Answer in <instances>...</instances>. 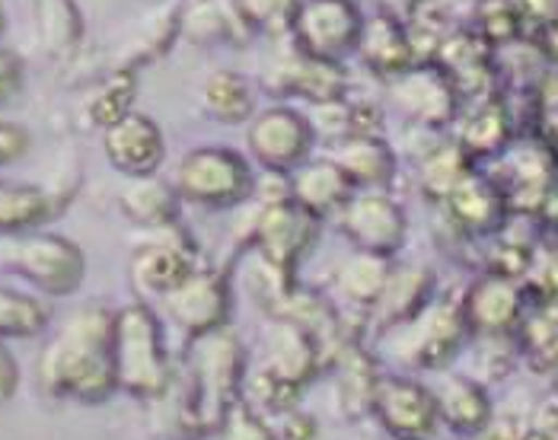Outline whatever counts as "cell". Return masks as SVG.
Segmentation results:
<instances>
[{"mask_svg": "<svg viewBox=\"0 0 558 440\" xmlns=\"http://www.w3.org/2000/svg\"><path fill=\"white\" fill-rule=\"evenodd\" d=\"M39 383L48 396L102 402L116 380V313L84 307L71 313L39 354Z\"/></svg>", "mask_w": 558, "mask_h": 440, "instance_id": "cell-1", "label": "cell"}, {"mask_svg": "<svg viewBox=\"0 0 558 440\" xmlns=\"http://www.w3.org/2000/svg\"><path fill=\"white\" fill-rule=\"evenodd\" d=\"M116 380L137 399H160L170 390V360L157 316L134 304L116 313Z\"/></svg>", "mask_w": 558, "mask_h": 440, "instance_id": "cell-2", "label": "cell"}, {"mask_svg": "<svg viewBox=\"0 0 558 440\" xmlns=\"http://www.w3.org/2000/svg\"><path fill=\"white\" fill-rule=\"evenodd\" d=\"M0 268L26 278L45 294H71L84 281V253L51 233H13L0 236Z\"/></svg>", "mask_w": 558, "mask_h": 440, "instance_id": "cell-3", "label": "cell"}, {"mask_svg": "<svg viewBox=\"0 0 558 440\" xmlns=\"http://www.w3.org/2000/svg\"><path fill=\"white\" fill-rule=\"evenodd\" d=\"M243 370V352L236 335L223 326L215 332L198 335L195 342V399H192V421L208 431L220 428L230 408L236 405V383Z\"/></svg>", "mask_w": 558, "mask_h": 440, "instance_id": "cell-4", "label": "cell"}, {"mask_svg": "<svg viewBox=\"0 0 558 440\" xmlns=\"http://www.w3.org/2000/svg\"><path fill=\"white\" fill-rule=\"evenodd\" d=\"M175 188L189 201L227 208V205L243 201L253 192V173H250L246 160L233 150L198 147L179 163Z\"/></svg>", "mask_w": 558, "mask_h": 440, "instance_id": "cell-5", "label": "cell"}, {"mask_svg": "<svg viewBox=\"0 0 558 440\" xmlns=\"http://www.w3.org/2000/svg\"><path fill=\"white\" fill-rule=\"evenodd\" d=\"M291 23L303 54L323 61H336L344 51L357 48L364 29L351 0H301Z\"/></svg>", "mask_w": 558, "mask_h": 440, "instance_id": "cell-6", "label": "cell"}, {"mask_svg": "<svg viewBox=\"0 0 558 440\" xmlns=\"http://www.w3.org/2000/svg\"><path fill=\"white\" fill-rule=\"evenodd\" d=\"M150 230H157V236L137 246V253L131 259V281L141 294L167 297L185 278L195 274V256L172 233V223L170 227H150Z\"/></svg>", "mask_w": 558, "mask_h": 440, "instance_id": "cell-7", "label": "cell"}, {"mask_svg": "<svg viewBox=\"0 0 558 440\" xmlns=\"http://www.w3.org/2000/svg\"><path fill=\"white\" fill-rule=\"evenodd\" d=\"M250 147L268 173L298 170L313 147V125L291 109H268L250 125Z\"/></svg>", "mask_w": 558, "mask_h": 440, "instance_id": "cell-8", "label": "cell"}, {"mask_svg": "<svg viewBox=\"0 0 558 440\" xmlns=\"http://www.w3.org/2000/svg\"><path fill=\"white\" fill-rule=\"evenodd\" d=\"M339 218H342V230L348 233V240L361 253L389 256L399 249V243L405 236L402 211L396 208V201H389L387 195H377V192L351 195L339 208Z\"/></svg>", "mask_w": 558, "mask_h": 440, "instance_id": "cell-9", "label": "cell"}, {"mask_svg": "<svg viewBox=\"0 0 558 440\" xmlns=\"http://www.w3.org/2000/svg\"><path fill=\"white\" fill-rule=\"evenodd\" d=\"M374 408L380 412L389 431L405 440L428 438L437 415H440L437 399L430 396L425 387H418L412 380H399V377L377 380Z\"/></svg>", "mask_w": 558, "mask_h": 440, "instance_id": "cell-10", "label": "cell"}, {"mask_svg": "<svg viewBox=\"0 0 558 440\" xmlns=\"http://www.w3.org/2000/svg\"><path fill=\"white\" fill-rule=\"evenodd\" d=\"M170 319L192 332L195 339L205 332H215L227 319V288L220 274H208V271H195L192 278H185L172 294L163 297Z\"/></svg>", "mask_w": 558, "mask_h": 440, "instance_id": "cell-11", "label": "cell"}, {"mask_svg": "<svg viewBox=\"0 0 558 440\" xmlns=\"http://www.w3.org/2000/svg\"><path fill=\"white\" fill-rule=\"evenodd\" d=\"M106 157L122 176H150L163 160V134L147 115L129 112L106 129Z\"/></svg>", "mask_w": 558, "mask_h": 440, "instance_id": "cell-12", "label": "cell"}, {"mask_svg": "<svg viewBox=\"0 0 558 440\" xmlns=\"http://www.w3.org/2000/svg\"><path fill=\"white\" fill-rule=\"evenodd\" d=\"M313 233V215H306L298 201H268L258 211L256 240L265 259L278 271H291Z\"/></svg>", "mask_w": 558, "mask_h": 440, "instance_id": "cell-13", "label": "cell"}, {"mask_svg": "<svg viewBox=\"0 0 558 440\" xmlns=\"http://www.w3.org/2000/svg\"><path fill=\"white\" fill-rule=\"evenodd\" d=\"M291 198L301 205L306 215L319 218L332 208H342L351 198V179L329 160V163H310L301 167L291 179Z\"/></svg>", "mask_w": 558, "mask_h": 440, "instance_id": "cell-14", "label": "cell"}, {"mask_svg": "<svg viewBox=\"0 0 558 440\" xmlns=\"http://www.w3.org/2000/svg\"><path fill=\"white\" fill-rule=\"evenodd\" d=\"M357 48L377 74H405L409 61L415 58L412 39L402 33L396 16H387V13L364 23Z\"/></svg>", "mask_w": 558, "mask_h": 440, "instance_id": "cell-15", "label": "cell"}, {"mask_svg": "<svg viewBox=\"0 0 558 440\" xmlns=\"http://www.w3.org/2000/svg\"><path fill=\"white\" fill-rule=\"evenodd\" d=\"M58 211L54 195L39 185L0 182V236L26 233Z\"/></svg>", "mask_w": 558, "mask_h": 440, "instance_id": "cell-16", "label": "cell"}, {"mask_svg": "<svg viewBox=\"0 0 558 440\" xmlns=\"http://www.w3.org/2000/svg\"><path fill=\"white\" fill-rule=\"evenodd\" d=\"M392 99L399 102V109L418 122H444L450 115V89L447 84L430 74V71H412V74H399Z\"/></svg>", "mask_w": 558, "mask_h": 440, "instance_id": "cell-17", "label": "cell"}, {"mask_svg": "<svg viewBox=\"0 0 558 440\" xmlns=\"http://www.w3.org/2000/svg\"><path fill=\"white\" fill-rule=\"evenodd\" d=\"M332 154V163L351 179V185H380L392 176V154L377 137H348Z\"/></svg>", "mask_w": 558, "mask_h": 440, "instance_id": "cell-18", "label": "cell"}, {"mask_svg": "<svg viewBox=\"0 0 558 440\" xmlns=\"http://www.w3.org/2000/svg\"><path fill=\"white\" fill-rule=\"evenodd\" d=\"M281 71V89H291L298 96H306L313 102H332L339 99L342 93V74L336 68V61H323V58H310L301 54L298 61H291L288 68H278Z\"/></svg>", "mask_w": 558, "mask_h": 440, "instance_id": "cell-19", "label": "cell"}, {"mask_svg": "<svg viewBox=\"0 0 558 440\" xmlns=\"http://www.w3.org/2000/svg\"><path fill=\"white\" fill-rule=\"evenodd\" d=\"M122 211L131 220L144 223V227H170L175 220V198L172 192L150 176L131 179L129 185L122 188Z\"/></svg>", "mask_w": 558, "mask_h": 440, "instance_id": "cell-20", "label": "cell"}, {"mask_svg": "<svg viewBox=\"0 0 558 440\" xmlns=\"http://www.w3.org/2000/svg\"><path fill=\"white\" fill-rule=\"evenodd\" d=\"M389 281L387 256H374V253H357L339 268L336 288L342 291V297L354 304H377V297L384 294Z\"/></svg>", "mask_w": 558, "mask_h": 440, "instance_id": "cell-21", "label": "cell"}, {"mask_svg": "<svg viewBox=\"0 0 558 440\" xmlns=\"http://www.w3.org/2000/svg\"><path fill=\"white\" fill-rule=\"evenodd\" d=\"M202 106L217 122H243L253 112V96L240 74L217 71L202 87Z\"/></svg>", "mask_w": 558, "mask_h": 440, "instance_id": "cell-22", "label": "cell"}, {"mask_svg": "<svg viewBox=\"0 0 558 440\" xmlns=\"http://www.w3.org/2000/svg\"><path fill=\"white\" fill-rule=\"evenodd\" d=\"M425 291H428V278L418 268H402L399 274H389L387 288L374 307L384 313V322L396 326V322H405L418 313L422 301H425Z\"/></svg>", "mask_w": 558, "mask_h": 440, "instance_id": "cell-23", "label": "cell"}, {"mask_svg": "<svg viewBox=\"0 0 558 440\" xmlns=\"http://www.w3.org/2000/svg\"><path fill=\"white\" fill-rule=\"evenodd\" d=\"M48 322V313L36 301L16 291H0V339H29L39 335Z\"/></svg>", "mask_w": 558, "mask_h": 440, "instance_id": "cell-24", "label": "cell"}, {"mask_svg": "<svg viewBox=\"0 0 558 440\" xmlns=\"http://www.w3.org/2000/svg\"><path fill=\"white\" fill-rule=\"evenodd\" d=\"M131 89H134V77L125 74V71H119L116 77H109V84L99 89V93L89 99V106H86L89 122L99 125V129H109V125H116L119 119H125V115H129L131 99H134Z\"/></svg>", "mask_w": 558, "mask_h": 440, "instance_id": "cell-25", "label": "cell"}, {"mask_svg": "<svg viewBox=\"0 0 558 440\" xmlns=\"http://www.w3.org/2000/svg\"><path fill=\"white\" fill-rule=\"evenodd\" d=\"M39 23H43L45 45L51 51H68L77 45L81 20L71 0H39Z\"/></svg>", "mask_w": 558, "mask_h": 440, "instance_id": "cell-26", "label": "cell"}, {"mask_svg": "<svg viewBox=\"0 0 558 440\" xmlns=\"http://www.w3.org/2000/svg\"><path fill=\"white\" fill-rule=\"evenodd\" d=\"M437 408L457 425V428H478L488 415V405L482 393L475 390L473 383H463V380H453L447 383V390L437 399Z\"/></svg>", "mask_w": 558, "mask_h": 440, "instance_id": "cell-27", "label": "cell"}, {"mask_svg": "<svg viewBox=\"0 0 558 440\" xmlns=\"http://www.w3.org/2000/svg\"><path fill=\"white\" fill-rule=\"evenodd\" d=\"M220 440H275V435L250 405L236 402L220 425Z\"/></svg>", "mask_w": 558, "mask_h": 440, "instance_id": "cell-28", "label": "cell"}, {"mask_svg": "<svg viewBox=\"0 0 558 440\" xmlns=\"http://www.w3.org/2000/svg\"><path fill=\"white\" fill-rule=\"evenodd\" d=\"M473 309L485 326H495V322H505V319L514 313V297H511V291H508L505 284L492 281V284H485V288L475 294Z\"/></svg>", "mask_w": 558, "mask_h": 440, "instance_id": "cell-29", "label": "cell"}, {"mask_svg": "<svg viewBox=\"0 0 558 440\" xmlns=\"http://www.w3.org/2000/svg\"><path fill=\"white\" fill-rule=\"evenodd\" d=\"M26 150H29V132L13 122H0V167L20 160Z\"/></svg>", "mask_w": 558, "mask_h": 440, "instance_id": "cell-30", "label": "cell"}, {"mask_svg": "<svg viewBox=\"0 0 558 440\" xmlns=\"http://www.w3.org/2000/svg\"><path fill=\"white\" fill-rule=\"evenodd\" d=\"M20 84H23V64L10 48L0 45V102L10 99L20 89Z\"/></svg>", "mask_w": 558, "mask_h": 440, "instance_id": "cell-31", "label": "cell"}, {"mask_svg": "<svg viewBox=\"0 0 558 440\" xmlns=\"http://www.w3.org/2000/svg\"><path fill=\"white\" fill-rule=\"evenodd\" d=\"M16 383H20L16 360H13V354L0 345V402H7V399L16 393Z\"/></svg>", "mask_w": 558, "mask_h": 440, "instance_id": "cell-32", "label": "cell"}, {"mask_svg": "<svg viewBox=\"0 0 558 440\" xmlns=\"http://www.w3.org/2000/svg\"><path fill=\"white\" fill-rule=\"evenodd\" d=\"M526 440H549V435H539V431H536V435H530Z\"/></svg>", "mask_w": 558, "mask_h": 440, "instance_id": "cell-33", "label": "cell"}, {"mask_svg": "<svg viewBox=\"0 0 558 440\" xmlns=\"http://www.w3.org/2000/svg\"><path fill=\"white\" fill-rule=\"evenodd\" d=\"M0 33H3V7H0Z\"/></svg>", "mask_w": 558, "mask_h": 440, "instance_id": "cell-34", "label": "cell"}, {"mask_svg": "<svg viewBox=\"0 0 558 440\" xmlns=\"http://www.w3.org/2000/svg\"><path fill=\"white\" fill-rule=\"evenodd\" d=\"M488 440H501V438H498V435H492V438H488Z\"/></svg>", "mask_w": 558, "mask_h": 440, "instance_id": "cell-35", "label": "cell"}]
</instances>
